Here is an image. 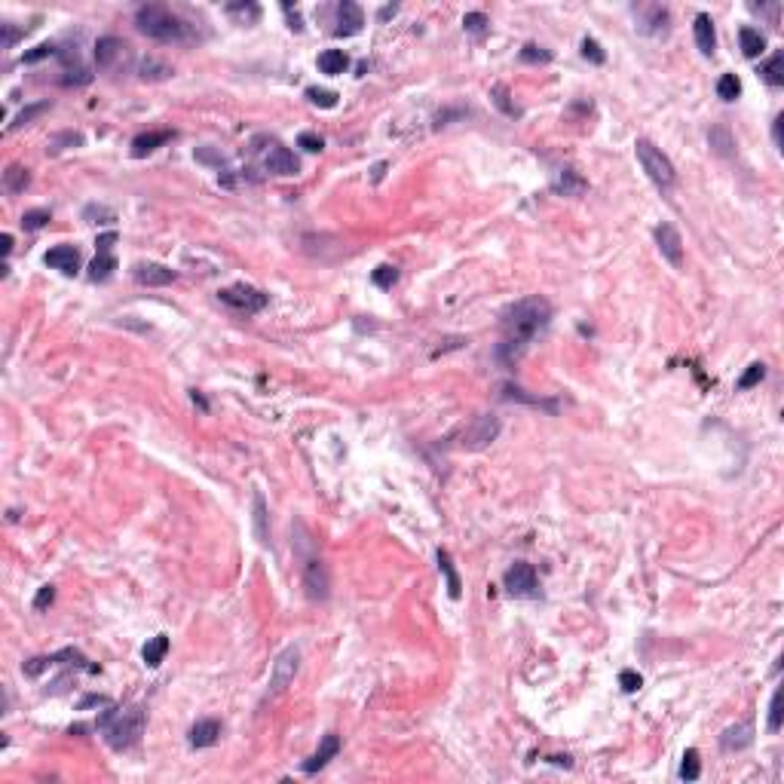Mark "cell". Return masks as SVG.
<instances>
[{
  "label": "cell",
  "mask_w": 784,
  "mask_h": 784,
  "mask_svg": "<svg viewBox=\"0 0 784 784\" xmlns=\"http://www.w3.org/2000/svg\"><path fill=\"white\" fill-rule=\"evenodd\" d=\"M549 322H552V303L545 298H539V294L509 307L503 313V343L496 350L500 359L505 365H515L527 352L530 343H533V337L549 328Z\"/></svg>",
  "instance_id": "6da1fadb"
},
{
  "label": "cell",
  "mask_w": 784,
  "mask_h": 784,
  "mask_svg": "<svg viewBox=\"0 0 784 784\" xmlns=\"http://www.w3.org/2000/svg\"><path fill=\"white\" fill-rule=\"evenodd\" d=\"M135 25H138L141 34H147V37L157 40V44H190V40L197 37L190 22H184L181 15H175L168 6H159V4L138 6Z\"/></svg>",
  "instance_id": "7a4b0ae2"
},
{
  "label": "cell",
  "mask_w": 784,
  "mask_h": 784,
  "mask_svg": "<svg viewBox=\"0 0 784 784\" xmlns=\"http://www.w3.org/2000/svg\"><path fill=\"white\" fill-rule=\"evenodd\" d=\"M98 729H105V741L114 751H129L145 732V707L132 705L123 714H117V707L107 705V711L98 717Z\"/></svg>",
  "instance_id": "3957f363"
},
{
  "label": "cell",
  "mask_w": 784,
  "mask_h": 784,
  "mask_svg": "<svg viewBox=\"0 0 784 784\" xmlns=\"http://www.w3.org/2000/svg\"><path fill=\"white\" fill-rule=\"evenodd\" d=\"M634 150H637V159H640V166H644V172L650 175V178H653L656 184H659L662 190H668L671 184L677 181V172H674V163L662 154L659 147L653 145V141L640 138L637 145H634Z\"/></svg>",
  "instance_id": "277c9868"
},
{
  "label": "cell",
  "mask_w": 784,
  "mask_h": 784,
  "mask_svg": "<svg viewBox=\"0 0 784 784\" xmlns=\"http://www.w3.org/2000/svg\"><path fill=\"white\" fill-rule=\"evenodd\" d=\"M218 300L227 303L230 310H236V313H260V310L270 303V294H264L260 288H251V285H230V288L218 291Z\"/></svg>",
  "instance_id": "5b68a950"
},
{
  "label": "cell",
  "mask_w": 784,
  "mask_h": 784,
  "mask_svg": "<svg viewBox=\"0 0 784 784\" xmlns=\"http://www.w3.org/2000/svg\"><path fill=\"white\" fill-rule=\"evenodd\" d=\"M496 435H500V420H496L493 414H478L460 432V448L463 451H484L487 444L496 441Z\"/></svg>",
  "instance_id": "8992f818"
},
{
  "label": "cell",
  "mask_w": 784,
  "mask_h": 784,
  "mask_svg": "<svg viewBox=\"0 0 784 784\" xmlns=\"http://www.w3.org/2000/svg\"><path fill=\"white\" fill-rule=\"evenodd\" d=\"M503 583H505V592H509L512 597H539L536 570H533V564H527V561L512 564V567L505 570Z\"/></svg>",
  "instance_id": "52a82bcc"
},
{
  "label": "cell",
  "mask_w": 784,
  "mask_h": 784,
  "mask_svg": "<svg viewBox=\"0 0 784 784\" xmlns=\"http://www.w3.org/2000/svg\"><path fill=\"white\" fill-rule=\"evenodd\" d=\"M298 668H300V653L294 650V646L282 650L279 656H276V662H273V674H270V689H267V696H279V693H285V689L291 686V680H294V674H298Z\"/></svg>",
  "instance_id": "ba28073f"
},
{
  "label": "cell",
  "mask_w": 784,
  "mask_h": 784,
  "mask_svg": "<svg viewBox=\"0 0 784 784\" xmlns=\"http://www.w3.org/2000/svg\"><path fill=\"white\" fill-rule=\"evenodd\" d=\"M303 588H307L310 601H328V594H331V576H328V564L322 558H310L303 564Z\"/></svg>",
  "instance_id": "9c48e42d"
},
{
  "label": "cell",
  "mask_w": 784,
  "mask_h": 784,
  "mask_svg": "<svg viewBox=\"0 0 784 784\" xmlns=\"http://www.w3.org/2000/svg\"><path fill=\"white\" fill-rule=\"evenodd\" d=\"M129 44L120 37H101L95 44V65L101 71H120L129 62Z\"/></svg>",
  "instance_id": "30bf717a"
},
{
  "label": "cell",
  "mask_w": 784,
  "mask_h": 784,
  "mask_svg": "<svg viewBox=\"0 0 784 784\" xmlns=\"http://www.w3.org/2000/svg\"><path fill=\"white\" fill-rule=\"evenodd\" d=\"M656 246H659L662 258L668 260L671 267H684V239H680L677 227L662 221L659 227H656Z\"/></svg>",
  "instance_id": "8fae6325"
},
{
  "label": "cell",
  "mask_w": 784,
  "mask_h": 784,
  "mask_svg": "<svg viewBox=\"0 0 784 784\" xmlns=\"http://www.w3.org/2000/svg\"><path fill=\"white\" fill-rule=\"evenodd\" d=\"M132 279L138 285H145V288H163V285H172L175 279H178V273L163 267V264H135Z\"/></svg>",
  "instance_id": "7c38bea8"
},
{
  "label": "cell",
  "mask_w": 784,
  "mask_h": 784,
  "mask_svg": "<svg viewBox=\"0 0 784 784\" xmlns=\"http://www.w3.org/2000/svg\"><path fill=\"white\" fill-rule=\"evenodd\" d=\"M264 168H267V172H273V175H298L300 163H298V157H294L288 147H282L279 141H273V147H270L267 157H264Z\"/></svg>",
  "instance_id": "4fadbf2b"
},
{
  "label": "cell",
  "mask_w": 784,
  "mask_h": 784,
  "mask_svg": "<svg viewBox=\"0 0 784 784\" xmlns=\"http://www.w3.org/2000/svg\"><path fill=\"white\" fill-rule=\"evenodd\" d=\"M44 264L53 267V270H62L65 276H77L80 273V251L74 246H55V248L46 251Z\"/></svg>",
  "instance_id": "5bb4252c"
},
{
  "label": "cell",
  "mask_w": 784,
  "mask_h": 784,
  "mask_svg": "<svg viewBox=\"0 0 784 784\" xmlns=\"http://www.w3.org/2000/svg\"><path fill=\"white\" fill-rule=\"evenodd\" d=\"M361 25H365L361 6L352 4V0H343V4L337 6V37H352V34L361 31Z\"/></svg>",
  "instance_id": "9a60e30c"
},
{
  "label": "cell",
  "mask_w": 784,
  "mask_h": 784,
  "mask_svg": "<svg viewBox=\"0 0 784 784\" xmlns=\"http://www.w3.org/2000/svg\"><path fill=\"white\" fill-rule=\"evenodd\" d=\"M337 754H340V738H337L334 732H328V736L322 738V745H319V751L310 757V760H303L300 769L303 772H319V769H325V766L331 763Z\"/></svg>",
  "instance_id": "2e32d148"
},
{
  "label": "cell",
  "mask_w": 784,
  "mask_h": 784,
  "mask_svg": "<svg viewBox=\"0 0 784 784\" xmlns=\"http://www.w3.org/2000/svg\"><path fill=\"white\" fill-rule=\"evenodd\" d=\"M552 190L558 193V197H583V193L588 190V181L576 172V168H561L558 178L552 181Z\"/></svg>",
  "instance_id": "e0dca14e"
},
{
  "label": "cell",
  "mask_w": 784,
  "mask_h": 784,
  "mask_svg": "<svg viewBox=\"0 0 784 784\" xmlns=\"http://www.w3.org/2000/svg\"><path fill=\"white\" fill-rule=\"evenodd\" d=\"M218 738H221V723L218 720H199V723H193L190 732H187L190 748H212Z\"/></svg>",
  "instance_id": "ac0fdd59"
},
{
  "label": "cell",
  "mask_w": 784,
  "mask_h": 784,
  "mask_svg": "<svg viewBox=\"0 0 784 784\" xmlns=\"http://www.w3.org/2000/svg\"><path fill=\"white\" fill-rule=\"evenodd\" d=\"M693 31H696V46H698V53L702 55H714V49H717V31H714V22H711V15H696V25H693Z\"/></svg>",
  "instance_id": "d6986e66"
},
{
  "label": "cell",
  "mask_w": 784,
  "mask_h": 784,
  "mask_svg": "<svg viewBox=\"0 0 784 784\" xmlns=\"http://www.w3.org/2000/svg\"><path fill=\"white\" fill-rule=\"evenodd\" d=\"M172 138H175V132H168V129L138 135V138L132 141V157H135V159H145V157L154 154V150H157L159 145H166V141H172Z\"/></svg>",
  "instance_id": "ffe728a7"
},
{
  "label": "cell",
  "mask_w": 784,
  "mask_h": 784,
  "mask_svg": "<svg viewBox=\"0 0 784 784\" xmlns=\"http://www.w3.org/2000/svg\"><path fill=\"white\" fill-rule=\"evenodd\" d=\"M754 741V726L751 723H738V726H729L726 732L720 736V748L723 751H741V748H748Z\"/></svg>",
  "instance_id": "44dd1931"
},
{
  "label": "cell",
  "mask_w": 784,
  "mask_h": 784,
  "mask_svg": "<svg viewBox=\"0 0 784 784\" xmlns=\"http://www.w3.org/2000/svg\"><path fill=\"white\" fill-rule=\"evenodd\" d=\"M350 67V55L343 53V49H325L322 55H319V71L322 74H343Z\"/></svg>",
  "instance_id": "7402d4cb"
},
{
  "label": "cell",
  "mask_w": 784,
  "mask_h": 784,
  "mask_svg": "<svg viewBox=\"0 0 784 784\" xmlns=\"http://www.w3.org/2000/svg\"><path fill=\"white\" fill-rule=\"evenodd\" d=\"M172 67H168L166 62H159V58H154V55H147V58H141V65H138V77L141 80H168L172 77Z\"/></svg>",
  "instance_id": "603a6c76"
},
{
  "label": "cell",
  "mask_w": 784,
  "mask_h": 784,
  "mask_svg": "<svg viewBox=\"0 0 784 784\" xmlns=\"http://www.w3.org/2000/svg\"><path fill=\"white\" fill-rule=\"evenodd\" d=\"M738 44H741V53H745L748 58H757V55H763V49H766V37L757 28H741Z\"/></svg>",
  "instance_id": "cb8c5ba5"
},
{
  "label": "cell",
  "mask_w": 784,
  "mask_h": 784,
  "mask_svg": "<svg viewBox=\"0 0 784 784\" xmlns=\"http://www.w3.org/2000/svg\"><path fill=\"white\" fill-rule=\"evenodd\" d=\"M438 567H441L444 579H448V594L453 597V601H460V594H463V585H460V576H457V570H453V561H451V554L444 552V549H438Z\"/></svg>",
  "instance_id": "d4e9b609"
},
{
  "label": "cell",
  "mask_w": 784,
  "mask_h": 784,
  "mask_svg": "<svg viewBox=\"0 0 784 784\" xmlns=\"http://www.w3.org/2000/svg\"><path fill=\"white\" fill-rule=\"evenodd\" d=\"M28 184H31V175H28V168L25 166H10L4 172V187H6V193H25L28 190Z\"/></svg>",
  "instance_id": "484cf974"
},
{
  "label": "cell",
  "mask_w": 784,
  "mask_h": 784,
  "mask_svg": "<svg viewBox=\"0 0 784 784\" xmlns=\"http://www.w3.org/2000/svg\"><path fill=\"white\" fill-rule=\"evenodd\" d=\"M503 399L505 401H524V404H533V408H545V411H558V404L554 401H545V399H533V395H527L524 390H518V386H512V383H505L503 386Z\"/></svg>",
  "instance_id": "4316f807"
},
{
  "label": "cell",
  "mask_w": 784,
  "mask_h": 784,
  "mask_svg": "<svg viewBox=\"0 0 784 784\" xmlns=\"http://www.w3.org/2000/svg\"><path fill=\"white\" fill-rule=\"evenodd\" d=\"M168 653V637L166 634H157L154 640H147L145 650H141V659H145V665H150V668H157L159 662L166 659Z\"/></svg>",
  "instance_id": "83f0119b"
},
{
  "label": "cell",
  "mask_w": 784,
  "mask_h": 784,
  "mask_svg": "<svg viewBox=\"0 0 784 784\" xmlns=\"http://www.w3.org/2000/svg\"><path fill=\"white\" fill-rule=\"evenodd\" d=\"M117 270V258L114 255H98L95 260L89 264V279L92 282H107Z\"/></svg>",
  "instance_id": "f1b7e54d"
},
{
  "label": "cell",
  "mask_w": 784,
  "mask_h": 784,
  "mask_svg": "<svg viewBox=\"0 0 784 784\" xmlns=\"http://www.w3.org/2000/svg\"><path fill=\"white\" fill-rule=\"evenodd\" d=\"M760 74L769 86H784V53H775L769 62L760 67Z\"/></svg>",
  "instance_id": "f546056e"
},
{
  "label": "cell",
  "mask_w": 784,
  "mask_h": 784,
  "mask_svg": "<svg viewBox=\"0 0 784 784\" xmlns=\"http://www.w3.org/2000/svg\"><path fill=\"white\" fill-rule=\"evenodd\" d=\"M227 15L236 19L239 25H255L260 19V6L258 4H227Z\"/></svg>",
  "instance_id": "4dcf8cb0"
},
{
  "label": "cell",
  "mask_w": 784,
  "mask_h": 784,
  "mask_svg": "<svg viewBox=\"0 0 784 784\" xmlns=\"http://www.w3.org/2000/svg\"><path fill=\"white\" fill-rule=\"evenodd\" d=\"M49 111V101H37V105H28L25 107V111H19V117H15V120L6 126V132H15V129H22V126H28L31 120H37L40 114H46Z\"/></svg>",
  "instance_id": "1f68e13d"
},
{
  "label": "cell",
  "mask_w": 784,
  "mask_h": 784,
  "mask_svg": "<svg viewBox=\"0 0 784 784\" xmlns=\"http://www.w3.org/2000/svg\"><path fill=\"white\" fill-rule=\"evenodd\" d=\"M255 533H258V543H270V530H267V503H264V496L260 493H255Z\"/></svg>",
  "instance_id": "d6a6232c"
},
{
  "label": "cell",
  "mask_w": 784,
  "mask_h": 784,
  "mask_svg": "<svg viewBox=\"0 0 784 784\" xmlns=\"http://www.w3.org/2000/svg\"><path fill=\"white\" fill-rule=\"evenodd\" d=\"M83 145V135L80 132H62V135H53V138H49V147H46V154H62L65 147H80Z\"/></svg>",
  "instance_id": "836d02e7"
},
{
  "label": "cell",
  "mask_w": 784,
  "mask_h": 784,
  "mask_svg": "<svg viewBox=\"0 0 784 784\" xmlns=\"http://www.w3.org/2000/svg\"><path fill=\"white\" fill-rule=\"evenodd\" d=\"M83 221H86V224H111V221H117V215H114V208L98 206V202H89V206L83 208Z\"/></svg>",
  "instance_id": "e575fe53"
},
{
  "label": "cell",
  "mask_w": 784,
  "mask_h": 784,
  "mask_svg": "<svg viewBox=\"0 0 784 784\" xmlns=\"http://www.w3.org/2000/svg\"><path fill=\"white\" fill-rule=\"evenodd\" d=\"M698 775H702V760H698L696 748H689V751L684 754V763H680V778H684V781H696Z\"/></svg>",
  "instance_id": "d590c367"
},
{
  "label": "cell",
  "mask_w": 784,
  "mask_h": 784,
  "mask_svg": "<svg viewBox=\"0 0 784 784\" xmlns=\"http://www.w3.org/2000/svg\"><path fill=\"white\" fill-rule=\"evenodd\" d=\"M491 98H493V105L500 107L505 117H521V107H515V105L509 101V89H505L503 83H496V86L491 89Z\"/></svg>",
  "instance_id": "8d00e7d4"
},
{
  "label": "cell",
  "mask_w": 784,
  "mask_h": 784,
  "mask_svg": "<svg viewBox=\"0 0 784 784\" xmlns=\"http://www.w3.org/2000/svg\"><path fill=\"white\" fill-rule=\"evenodd\" d=\"M717 95L723 101H736L741 95V80L736 77V74H723V77L717 80Z\"/></svg>",
  "instance_id": "74e56055"
},
{
  "label": "cell",
  "mask_w": 784,
  "mask_h": 784,
  "mask_svg": "<svg viewBox=\"0 0 784 784\" xmlns=\"http://www.w3.org/2000/svg\"><path fill=\"white\" fill-rule=\"evenodd\" d=\"M49 221H53L49 208H31V212L22 215V227H25V230H40V227H46Z\"/></svg>",
  "instance_id": "f35d334b"
},
{
  "label": "cell",
  "mask_w": 784,
  "mask_h": 784,
  "mask_svg": "<svg viewBox=\"0 0 784 784\" xmlns=\"http://www.w3.org/2000/svg\"><path fill=\"white\" fill-rule=\"evenodd\" d=\"M463 28H466L469 34H475V37H481V34H487V28H491V19H487L484 13H466L463 15Z\"/></svg>",
  "instance_id": "ab89813d"
},
{
  "label": "cell",
  "mask_w": 784,
  "mask_h": 784,
  "mask_svg": "<svg viewBox=\"0 0 784 784\" xmlns=\"http://www.w3.org/2000/svg\"><path fill=\"white\" fill-rule=\"evenodd\" d=\"M307 98H310V105H316V107H337V92H331V89H316V86H310L307 89Z\"/></svg>",
  "instance_id": "60d3db41"
},
{
  "label": "cell",
  "mask_w": 784,
  "mask_h": 784,
  "mask_svg": "<svg viewBox=\"0 0 784 784\" xmlns=\"http://www.w3.org/2000/svg\"><path fill=\"white\" fill-rule=\"evenodd\" d=\"M371 279H374V285H380V288H392L395 282H399V270L390 267V264H380L371 273Z\"/></svg>",
  "instance_id": "b9f144b4"
},
{
  "label": "cell",
  "mask_w": 784,
  "mask_h": 784,
  "mask_svg": "<svg viewBox=\"0 0 784 784\" xmlns=\"http://www.w3.org/2000/svg\"><path fill=\"white\" fill-rule=\"evenodd\" d=\"M766 377V365H760V361H754V365H748V371L738 377V390H751V386H757Z\"/></svg>",
  "instance_id": "7bdbcfd3"
},
{
  "label": "cell",
  "mask_w": 784,
  "mask_h": 784,
  "mask_svg": "<svg viewBox=\"0 0 784 784\" xmlns=\"http://www.w3.org/2000/svg\"><path fill=\"white\" fill-rule=\"evenodd\" d=\"M521 62L545 65V62H552V53H549V49H543V46H536V44H527L524 49H521Z\"/></svg>",
  "instance_id": "ee69618b"
},
{
  "label": "cell",
  "mask_w": 784,
  "mask_h": 784,
  "mask_svg": "<svg viewBox=\"0 0 784 784\" xmlns=\"http://www.w3.org/2000/svg\"><path fill=\"white\" fill-rule=\"evenodd\" d=\"M58 49L53 46V44H40V46H34V49H28V53L22 55V65H34V62H44V58H49V55H55Z\"/></svg>",
  "instance_id": "f6af8a7d"
},
{
  "label": "cell",
  "mask_w": 784,
  "mask_h": 784,
  "mask_svg": "<svg viewBox=\"0 0 784 784\" xmlns=\"http://www.w3.org/2000/svg\"><path fill=\"white\" fill-rule=\"evenodd\" d=\"M707 138H711V147L717 150L720 157H729V147H732V138H729V132L726 129H714L711 135H707Z\"/></svg>",
  "instance_id": "bcb514c9"
},
{
  "label": "cell",
  "mask_w": 784,
  "mask_h": 784,
  "mask_svg": "<svg viewBox=\"0 0 784 784\" xmlns=\"http://www.w3.org/2000/svg\"><path fill=\"white\" fill-rule=\"evenodd\" d=\"M298 147H303L307 154H319V150L325 147V141L319 138L316 132H300V135H298Z\"/></svg>",
  "instance_id": "7dc6e473"
},
{
  "label": "cell",
  "mask_w": 784,
  "mask_h": 784,
  "mask_svg": "<svg viewBox=\"0 0 784 784\" xmlns=\"http://www.w3.org/2000/svg\"><path fill=\"white\" fill-rule=\"evenodd\" d=\"M583 55L588 58V62H594V65H604V62H606V55H604L601 44H597V40H592V37H585V40H583Z\"/></svg>",
  "instance_id": "c3c4849f"
},
{
  "label": "cell",
  "mask_w": 784,
  "mask_h": 784,
  "mask_svg": "<svg viewBox=\"0 0 784 784\" xmlns=\"http://www.w3.org/2000/svg\"><path fill=\"white\" fill-rule=\"evenodd\" d=\"M781 729V689L772 693V705H769V732Z\"/></svg>",
  "instance_id": "681fc988"
},
{
  "label": "cell",
  "mask_w": 784,
  "mask_h": 784,
  "mask_svg": "<svg viewBox=\"0 0 784 784\" xmlns=\"http://www.w3.org/2000/svg\"><path fill=\"white\" fill-rule=\"evenodd\" d=\"M619 686L625 689V693H637V689L644 686V677H640L637 671H622L619 674Z\"/></svg>",
  "instance_id": "f907efd6"
},
{
  "label": "cell",
  "mask_w": 784,
  "mask_h": 784,
  "mask_svg": "<svg viewBox=\"0 0 784 784\" xmlns=\"http://www.w3.org/2000/svg\"><path fill=\"white\" fill-rule=\"evenodd\" d=\"M0 31H4V40H0V46H4V49H13L15 40H19L22 34H25L22 28H15L13 22H4V25H0Z\"/></svg>",
  "instance_id": "816d5d0a"
},
{
  "label": "cell",
  "mask_w": 784,
  "mask_h": 784,
  "mask_svg": "<svg viewBox=\"0 0 784 784\" xmlns=\"http://www.w3.org/2000/svg\"><path fill=\"white\" fill-rule=\"evenodd\" d=\"M53 601H55V588H53V585H44V588L37 592V597H34V610H46V606L53 604Z\"/></svg>",
  "instance_id": "f5cc1de1"
},
{
  "label": "cell",
  "mask_w": 784,
  "mask_h": 784,
  "mask_svg": "<svg viewBox=\"0 0 784 784\" xmlns=\"http://www.w3.org/2000/svg\"><path fill=\"white\" fill-rule=\"evenodd\" d=\"M114 242H117V233L114 230H107V233H101L98 239H95V248H98V255H111V248H114Z\"/></svg>",
  "instance_id": "db71d44e"
},
{
  "label": "cell",
  "mask_w": 784,
  "mask_h": 784,
  "mask_svg": "<svg viewBox=\"0 0 784 784\" xmlns=\"http://www.w3.org/2000/svg\"><path fill=\"white\" fill-rule=\"evenodd\" d=\"M282 10H285V15H288V22H291V31H303V19H300V13H298V10H291V4H282Z\"/></svg>",
  "instance_id": "11a10c76"
},
{
  "label": "cell",
  "mask_w": 784,
  "mask_h": 784,
  "mask_svg": "<svg viewBox=\"0 0 784 784\" xmlns=\"http://www.w3.org/2000/svg\"><path fill=\"white\" fill-rule=\"evenodd\" d=\"M92 705L107 707V705H111V698H107V696H86V698L80 702V711H86V707H92Z\"/></svg>",
  "instance_id": "9f6ffc18"
},
{
  "label": "cell",
  "mask_w": 784,
  "mask_h": 784,
  "mask_svg": "<svg viewBox=\"0 0 784 784\" xmlns=\"http://www.w3.org/2000/svg\"><path fill=\"white\" fill-rule=\"evenodd\" d=\"M781 123H784V114L775 117V126H772V138H775V147H781Z\"/></svg>",
  "instance_id": "6f0895ef"
},
{
  "label": "cell",
  "mask_w": 784,
  "mask_h": 784,
  "mask_svg": "<svg viewBox=\"0 0 784 784\" xmlns=\"http://www.w3.org/2000/svg\"><path fill=\"white\" fill-rule=\"evenodd\" d=\"M0 248H4V255H10V251H13V236L10 233L0 236Z\"/></svg>",
  "instance_id": "680465c9"
},
{
  "label": "cell",
  "mask_w": 784,
  "mask_h": 784,
  "mask_svg": "<svg viewBox=\"0 0 784 784\" xmlns=\"http://www.w3.org/2000/svg\"><path fill=\"white\" fill-rule=\"evenodd\" d=\"M392 13H395V6H383V10H380V19H390Z\"/></svg>",
  "instance_id": "91938a15"
}]
</instances>
